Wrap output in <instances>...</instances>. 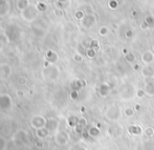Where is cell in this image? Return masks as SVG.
<instances>
[{
  "instance_id": "1",
  "label": "cell",
  "mask_w": 154,
  "mask_h": 150,
  "mask_svg": "<svg viewBox=\"0 0 154 150\" xmlns=\"http://www.w3.org/2000/svg\"><path fill=\"white\" fill-rule=\"evenodd\" d=\"M121 115H122V112H121V108H119V106H116V105H113V106L109 107L107 110V113H106L107 118L109 119V120H111V121H116V120H119V119L121 118Z\"/></svg>"
},
{
  "instance_id": "2",
  "label": "cell",
  "mask_w": 154,
  "mask_h": 150,
  "mask_svg": "<svg viewBox=\"0 0 154 150\" xmlns=\"http://www.w3.org/2000/svg\"><path fill=\"white\" fill-rule=\"evenodd\" d=\"M154 60V54L150 50H146L142 55V63L146 65H150Z\"/></svg>"
},
{
  "instance_id": "3",
  "label": "cell",
  "mask_w": 154,
  "mask_h": 150,
  "mask_svg": "<svg viewBox=\"0 0 154 150\" xmlns=\"http://www.w3.org/2000/svg\"><path fill=\"white\" fill-rule=\"evenodd\" d=\"M82 23H83V25L85 27H91V26L96 23V17L91 14H88V15H85V17L83 18V20H82Z\"/></svg>"
},
{
  "instance_id": "4",
  "label": "cell",
  "mask_w": 154,
  "mask_h": 150,
  "mask_svg": "<svg viewBox=\"0 0 154 150\" xmlns=\"http://www.w3.org/2000/svg\"><path fill=\"white\" fill-rule=\"evenodd\" d=\"M128 132L131 136H140L144 131H142V127L138 125H130L128 127Z\"/></svg>"
},
{
  "instance_id": "5",
  "label": "cell",
  "mask_w": 154,
  "mask_h": 150,
  "mask_svg": "<svg viewBox=\"0 0 154 150\" xmlns=\"http://www.w3.org/2000/svg\"><path fill=\"white\" fill-rule=\"evenodd\" d=\"M142 74L145 78H151L154 77V67L152 65H146L142 69Z\"/></svg>"
},
{
  "instance_id": "6",
  "label": "cell",
  "mask_w": 154,
  "mask_h": 150,
  "mask_svg": "<svg viewBox=\"0 0 154 150\" xmlns=\"http://www.w3.org/2000/svg\"><path fill=\"white\" fill-rule=\"evenodd\" d=\"M109 92H110V86H109L108 84L104 83V84H102V85L100 86L99 93L102 95V97H107V95H109Z\"/></svg>"
},
{
  "instance_id": "7",
  "label": "cell",
  "mask_w": 154,
  "mask_h": 150,
  "mask_svg": "<svg viewBox=\"0 0 154 150\" xmlns=\"http://www.w3.org/2000/svg\"><path fill=\"white\" fill-rule=\"evenodd\" d=\"M145 90L146 95H150V97H153L154 95V83H149V84H145Z\"/></svg>"
},
{
  "instance_id": "8",
  "label": "cell",
  "mask_w": 154,
  "mask_h": 150,
  "mask_svg": "<svg viewBox=\"0 0 154 150\" xmlns=\"http://www.w3.org/2000/svg\"><path fill=\"white\" fill-rule=\"evenodd\" d=\"M100 133H101V131H100V129L98 128V127H90L89 130H88V134H89L90 136H93V138H96V136H99Z\"/></svg>"
},
{
  "instance_id": "9",
  "label": "cell",
  "mask_w": 154,
  "mask_h": 150,
  "mask_svg": "<svg viewBox=\"0 0 154 150\" xmlns=\"http://www.w3.org/2000/svg\"><path fill=\"white\" fill-rule=\"evenodd\" d=\"M144 134H145L147 138H151L154 134V129L152 127H146L145 130H144Z\"/></svg>"
},
{
  "instance_id": "10",
  "label": "cell",
  "mask_w": 154,
  "mask_h": 150,
  "mask_svg": "<svg viewBox=\"0 0 154 150\" xmlns=\"http://www.w3.org/2000/svg\"><path fill=\"white\" fill-rule=\"evenodd\" d=\"M125 59L127 62H129V63H133L134 61H135V56H134L133 52H129L127 55H125Z\"/></svg>"
},
{
  "instance_id": "11",
  "label": "cell",
  "mask_w": 154,
  "mask_h": 150,
  "mask_svg": "<svg viewBox=\"0 0 154 150\" xmlns=\"http://www.w3.org/2000/svg\"><path fill=\"white\" fill-rule=\"evenodd\" d=\"M27 5H28V0H19L18 1V7L20 10L26 9Z\"/></svg>"
},
{
  "instance_id": "12",
  "label": "cell",
  "mask_w": 154,
  "mask_h": 150,
  "mask_svg": "<svg viewBox=\"0 0 154 150\" xmlns=\"http://www.w3.org/2000/svg\"><path fill=\"white\" fill-rule=\"evenodd\" d=\"M99 46H100V44H99V41L98 40H96V39H92V40L90 41V43H89V48H92V49H98L99 48Z\"/></svg>"
},
{
  "instance_id": "13",
  "label": "cell",
  "mask_w": 154,
  "mask_h": 150,
  "mask_svg": "<svg viewBox=\"0 0 154 150\" xmlns=\"http://www.w3.org/2000/svg\"><path fill=\"white\" fill-rule=\"evenodd\" d=\"M124 115H125L126 117H128V118H131V117H133V115H135V110L132 109V108H126V109L124 110Z\"/></svg>"
},
{
  "instance_id": "14",
  "label": "cell",
  "mask_w": 154,
  "mask_h": 150,
  "mask_svg": "<svg viewBox=\"0 0 154 150\" xmlns=\"http://www.w3.org/2000/svg\"><path fill=\"white\" fill-rule=\"evenodd\" d=\"M86 55L88 58H94L96 56V50L92 48H88L87 52H86Z\"/></svg>"
},
{
  "instance_id": "15",
  "label": "cell",
  "mask_w": 154,
  "mask_h": 150,
  "mask_svg": "<svg viewBox=\"0 0 154 150\" xmlns=\"http://www.w3.org/2000/svg\"><path fill=\"white\" fill-rule=\"evenodd\" d=\"M145 21L148 23L149 27H152V26H154V18L152 17V16H148V17L145 19Z\"/></svg>"
},
{
  "instance_id": "16",
  "label": "cell",
  "mask_w": 154,
  "mask_h": 150,
  "mask_svg": "<svg viewBox=\"0 0 154 150\" xmlns=\"http://www.w3.org/2000/svg\"><path fill=\"white\" fill-rule=\"evenodd\" d=\"M99 34L101 35V36H106V35L108 34V29L106 27V26H103V27H101V29H100Z\"/></svg>"
},
{
  "instance_id": "17",
  "label": "cell",
  "mask_w": 154,
  "mask_h": 150,
  "mask_svg": "<svg viewBox=\"0 0 154 150\" xmlns=\"http://www.w3.org/2000/svg\"><path fill=\"white\" fill-rule=\"evenodd\" d=\"M75 17H76L77 19H82V20H83V18L85 17V15H84V13H83L82 11H78V12H76Z\"/></svg>"
},
{
  "instance_id": "18",
  "label": "cell",
  "mask_w": 154,
  "mask_h": 150,
  "mask_svg": "<svg viewBox=\"0 0 154 150\" xmlns=\"http://www.w3.org/2000/svg\"><path fill=\"white\" fill-rule=\"evenodd\" d=\"M145 95H146V92H145V90H144V89H138L136 91V97H137V98L142 99V98H144Z\"/></svg>"
},
{
  "instance_id": "19",
  "label": "cell",
  "mask_w": 154,
  "mask_h": 150,
  "mask_svg": "<svg viewBox=\"0 0 154 150\" xmlns=\"http://www.w3.org/2000/svg\"><path fill=\"white\" fill-rule=\"evenodd\" d=\"M109 7L112 10H115L117 7V1L116 0H111L110 2H109Z\"/></svg>"
},
{
  "instance_id": "20",
  "label": "cell",
  "mask_w": 154,
  "mask_h": 150,
  "mask_svg": "<svg viewBox=\"0 0 154 150\" xmlns=\"http://www.w3.org/2000/svg\"><path fill=\"white\" fill-rule=\"evenodd\" d=\"M37 9L39 10V11H45L46 10V4L43 2H40L37 4Z\"/></svg>"
},
{
  "instance_id": "21",
  "label": "cell",
  "mask_w": 154,
  "mask_h": 150,
  "mask_svg": "<svg viewBox=\"0 0 154 150\" xmlns=\"http://www.w3.org/2000/svg\"><path fill=\"white\" fill-rule=\"evenodd\" d=\"M86 124H87V121L85 120V119H79V126H81L82 128H84L85 126H86Z\"/></svg>"
},
{
  "instance_id": "22",
  "label": "cell",
  "mask_w": 154,
  "mask_h": 150,
  "mask_svg": "<svg viewBox=\"0 0 154 150\" xmlns=\"http://www.w3.org/2000/svg\"><path fill=\"white\" fill-rule=\"evenodd\" d=\"M78 97H79L78 90H73L71 93H70V98L73 99V100H76V99H78Z\"/></svg>"
},
{
  "instance_id": "23",
  "label": "cell",
  "mask_w": 154,
  "mask_h": 150,
  "mask_svg": "<svg viewBox=\"0 0 154 150\" xmlns=\"http://www.w3.org/2000/svg\"><path fill=\"white\" fill-rule=\"evenodd\" d=\"M125 36H126V38H129V39L132 38L133 37V31H132V29H128V31L125 33Z\"/></svg>"
},
{
  "instance_id": "24",
  "label": "cell",
  "mask_w": 154,
  "mask_h": 150,
  "mask_svg": "<svg viewBox=\"0 0 154 150\" xmlns=\"http://www.w3.org/2000/svg\"><path fill=\"white\" fill-rule=\"evenodd\" d=\"M73 59L77 61V62H82V60H83V58H82L81 55H79V54H77V55L73 56Z\"/></svg>"
},
{
  "instance_id": "25",
  "label": "cell",
  "mask_w": 154,
  "mask_h": 150,
  "mask_svg": "<svg viewBox=\"0 0 154 150\" xmlns=\"http://www.w3.org/2000/svg\"><path fill=\"white\" fill-rule=\"evenodd\" d=\"M140 27H142V29H148V27H149L148 23L146 22V21H144V22L142 23V25H140Z\"/></svg>"
},
{
  "instance_id": "26",
  "label": "cell",
  "mask_w": 154,
  "mask_h": 150,
  "mask_svg": "<svg viewBox=\"0 0 154 150\" xmlns=\"http://www.w3.org/2000/svg\"><path fill=\"white\" fill-rule=\"evenodd\" d=\"M134 110H135V111H140V104H136V105H135V108H134Z\"/></svg>"
},
{
  "instance_id": "27",
  "label": "cell",
  "mask_w": 154,
  "mask_h": 150,
  "mask_svg": "<svg viewBox=\"0 0 154 150\" xmlns=\"http://www.w3.org/2000/svg\"><path fill=\"white\" fill-rule=\"evenodd\" d=\"M133 68H134V70H138V69H140V65H138V64H134L133 65Z\"/></svg>"
},
{
  "instance_id": "28",
  "label": "cell",
  "mask_w": 154,
  "mask_h": 150,
  "mask_svg": "<svg viewBox=\"0 0 154 150\" xmlns=\"http://www.w3.org/2000/svg\"><path fill=\"white\" fill-rule=\"evenodd\" d=\"M136 15H137V13H136V12H135V11H133V12H132V16H134V17H135Z\"/></svg>"
},
{
  "instance_id": "29",
  "label": "cell",
  "mask_w": 154,
  "mask_h": 150,
  "mask_svg": "<svg viewBox=\"0 0 154 150\" xmlns=\"http://www.w3.org/2000/svg\"><path fill=\"white\" fill-rule=\"evenodd\" d=\"M81 112H85V107H81Z\"/></svg>"
},
{
  "instance_id": "30",
  "label": "cell",
  "mask_w": 154,
  "mask_h": 150,
  "mask_svg": "<svg viewBox=\"0 0 154 150\" xmlns=\"http://www.w3.org/2000/svg\"><path fill=\"white\" fill-rule=\"evenodd\" d=\"M66 0H59V2H65Z\"/></svg>"
},
{
  "instance_id": "31",
  "label": "cell",
  "mask_w": 154,
  "mask_h": 150,
  "mask_svg": "<svg viewBox=\"0 0 154 150\" xmlns=\"http://www.w3.org/2000/svg\"><path fill=\"white\" fill-rule=\"evenodd\" d=\"M153 49H154V46H153Z\"/></svg>"
}]
</instances>
